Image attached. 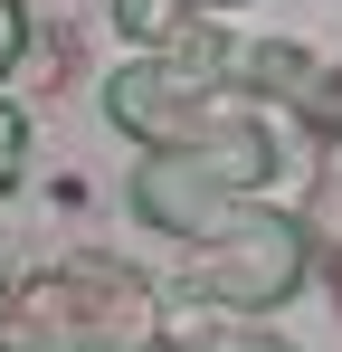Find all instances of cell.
<instances>
[{
  "label": "cell",
  "mask_w": 342,
  "mask_h": 352,
  "mask_svg": "<svg viewBox=\"0 0 342 352\" xmlns=\"http://www.w3.org/2000/svg\"><path fill=\"white\" fill-rule=\"evenodd\" d=\"M29 343H76V352H124L143 333V276L133 267H105V257H76L10 305Z\"/></svg>",
  "instance_id": "1"
},
{
  "label": "cell",
  "mask_w": 342,
  "mask_h": 352,
  "mask_svg": "<svg viewBox=\"0 0 342 352\" xmlns=\"http://www.w3.org/2000/svg\"><path fill=\"white\" fill-rule=\"evenodd\" d=\"M295 276H304V229L247 210V219L190 267V295H200V305H228V314H257V305L295 295Z\"/></svg>",
  "instance_id": "2"
},
{
  "label": "cell",
  "mask_w": 342,
  "mask_h": 352,
  "mask_svg": "<svg viewBox=\"0 0 342 352\" xmlns=\"http://www.w3.org/2000/svg\"><path fill=\"white\" fill-rule=\"evenodd\" d=\"M133 210L152 219V229H181V238H228L247 210H238V190L209 181L190 153H152L143 172H133Z\"/></svg>",
  "instance_id": "3"
},
{
  "label": "cell",
  "mask_w": 342,
  "mask_h": 352,
  "mask_svg": "<svg viewBox=\"0 0 342 352\" xmlns=\"http://www.w3.org/2000/svg\"><path fill=\"white\" fill-rule=\"evenodd\" d=\"M105 115L124 124V133H143V143H190V133H200V86H190L181 67H114Z\"/></svg>",
  "instance_id": "4"
},
{
  "label": "cell",
  "mask_w": 342,
  "mask_h": 352,
  "mask_svg": "<svg viewBox=\"0 0 342 352\" xmlns=\"http://www.w3.org/2000/svg\"><path fill=\"white\" fill-rule=\"evenodd\" d=\"M114 29L124 38H181L190 29V0H114Z\"/></svg>",
  "instance_id": "5"
},
{
  "label": "cell",
  "mask_w": 342,
  "mask_h": 352,
  "mask_svg": "<svg viewBox=\"0 0 342 352\" xmlns=\"http://www.w3.org/2000/svg\"><path fill=\"white\" fill-rule=\"evenodd\" d=\"M171 352H285V343H266V333H171Z\"/></svg>",
  "instance_id": "6"
},
{
  "label": "cell",
  "mask_w": 342,
  "mask_h": 352,
  "mask_svg": "<svg viewBox=\"0 0 342 352\" xmlns=\"http://www.w3.org/2000/svg\"><path fill=\"white\" fill-rule=\"evenodd\" d=\"M19 172V115H10V105H0V181Z\"/></svg>",
  "instance_id": "7"
},
{
  "label": "cell",
  "mask_w": 342,
  "mask_h": 352,
  "mask_svg": "<svg viewBox=\"0 0 342 352\" xmlns=\"http://www.w3.org/2000/svg\"><path fill=\"white\" fill-rule=\"evenodd\" d=\"M19 58V10H10V0H0V67Z\"/></svg>",
  "instance_id": "8"
},
{
  "label": "cell",
  "mask_w": 342,
  "mask_h": 352,
  "mask_svg": "<svg viewBox=\"0 0 342 352\" xmlns=\"http://www.w3.org/2000/svg\"><path fill=\"white\" fill-rule=\"evenodd\" d=\"M190 10H200V0H190ZM209 10H228V0H209Z\"/></svg>",
  "instance_id": "9"
}]
</instances>
